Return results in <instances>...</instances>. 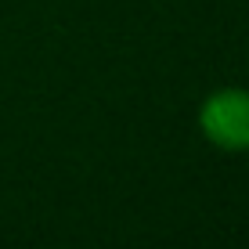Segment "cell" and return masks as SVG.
<instances>
[{
	"mask_svg": "<svg viewBox=\"0 0 249 249\" xmlns=\"http://www.w3.org/2000/svg\"><path fill=\"white\" fill-rule=\"evenodd\" d=\"M206 137L220 148H249V94L217 90L199 116Z\"/></svg>",
	"mask_w": 249,
	"mask_h": 249,
	"instance_id": "6da1fadb",
	"label": "cell"
}]
</instances>
